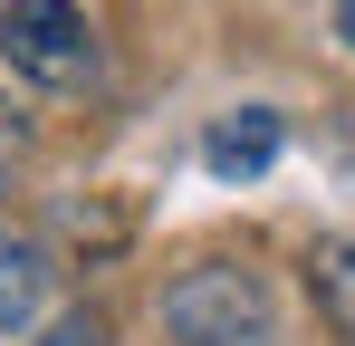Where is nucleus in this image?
Returning <instances> with one entry per match:
<instances>
[{"label":"nucleus","mask_w":355,"mask_h":346,"mask_svg":"<svg viewBox=\"0 0 355 346\" xmlns=\"http://www.w3.org/2000/svg\"><path fill=\"white\" fill-rule=\"evenodd\" d=\"M346 346H355V337H346Z\"/></svg>","instance_id":"9"},{"label":"nucleus","mask_w":355,"mask_h":346,"mask_svg":"<svg viewBox=\"0 0 355 346\" xmlns=\"http://www.w3.org/2000/svg\"><path fill=\"white\" fill-rule=\"evenodd\" d=\"M202 164L221 173V183H250V173H269V164H279V115H259V106L221 115V125L202 135Z\"/></svg>","instance_id":"4"},{"label":"nucleus","mask_w":355,"mask_h":346,"mask_svg":"<svg viewBox=\"0 0 355 346\" xmlns=\"http://www.w3.org/2000/svg\"><path fill=\"white\" fill-rule=\"evenodd\" d=\"M307 288H317L327 327H336V337H355V231L317 240V260H307Z\"/></svg>","instance_id":"5"},{"label":"nucleus","mask_w":355,"mask_h":346,"mask_svg":"<svg viewBox=\"0 0 355 346\" xmlns=\"http://www.w3.org/2000/svg\"><path fill=\"white\" fill-rule=\"evenodd\" d=\"M29 346H116V327H106L96 308H49V318L29 327Z\"/></svg>","instance_id":"6"},{"label":"nucleus","mask_w":355,"mask_h":346,"mask_svg":"<svg viewBox=\"0 0 355 346\" xmlns=\"http://www.w3.org/2000/svg\"><path fill=\"white\" fill-rule=\"evenodd\" d=\"M0 58L29 87H87L96 77V19L77 0H10L0 10Z\"/></svg>","instance_id":"2"},{"label":"nucleus","mask_w":355,"mask_h":346,"mask_svg":"<svg viewBox=\"0 0 355 346\" xmlns=\"http://www.w3.org/2000/svg\"><path fill=\"white\" fill-rule=\"evenodd\" d=\"M336 39H346V49H355V0H336Z\"/></svg>","instance_id":"8"},{"label":"nucleus","mask_w":355,"mask_h":346,"mask_svg":"<svg viewBox=\"0 0 355 346\" xmlns=\"http://www.w3.org/2000/svg\"><path fill=\"white\" fill-rule=\"evenodd\" d=\"M19 164H29V125H19V106H0V192H10Z\"/></svg>","instance_id":"7"},{"label":"nucleus","mask_w":355,"mask_h":346,"mask_svg":"<svg viewBox=\"0 0 355 346\" xmlns=\"http://www.w3.org/2000/svg\"><path fill=\"white\" fill-rule=\"evenodd\" d=\"M164 327L173 346H269V279L250 260H192L164 279Z\"/></svg>","instance_id":"1"},{"label":"nucleus","mask_w":355,"mask_h":346,"mask_svg":"<svg viewBox=\"0 0 355 346\" xmlns=\"http://www.w3.org/2000/svg\"><path fill=\"white\" fill-rule=\"evenodd\" d=\"M49 288H58L49 250H29V240L0 231V337H29V327L49 318Z\"/></svg>","instance_id":"3"}]
</instances>
